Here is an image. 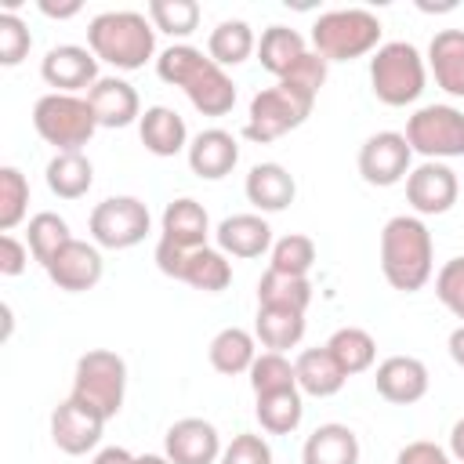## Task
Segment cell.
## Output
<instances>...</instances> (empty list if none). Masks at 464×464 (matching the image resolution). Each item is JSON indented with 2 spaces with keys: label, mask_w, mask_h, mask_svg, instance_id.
I'll return each instance as SVG.
<instances>
[{
  "label": "cell",
  "mask_w": 464,
  "mask_h": 464,
  "mask_svg": "<svg viewBox=\"0 0 464 464\" xmlns=\"http://www.w3.org/2000/svg\"><path fill=\"white\" fill-rule=\"evenodd\" d=\"M138 457L130 453V450H123V446H105V450H98L94 457H91V464H134Z\"/></svg>",
  "instance_id": "obj_48"
},
{
  "label": "cell",
  "mask_w": 464,
  "mask_h": 464,
  "mask_svg": "<svg viewBox=\"0 0 464 464\" xmlns=\"http://www.w3.org/2000/svg\"><path fill=\"white\" fill-rule=\"evenodd\" d=\"M160 236L170 239V243L181 246V250H199V246H207V236H210L207 207L196 203L192 196L170 199V203L163 207V218H160Z\"/></svg>",
  "instance_id": "obj_22"
},
{
  "label": "cell",
  "mask_w": 464,
  "mask_h": 464,
  "mask_svg": "<svg viewBox=\"0 0 464 464\" xmlns=\"http://www.w3.org/2000/svg\"><path fill=\"white\" fill-rule=\"evenodd\" d=\"M446 352H450V359L464 370V323L450 330V337H446Z\"/></svg>",
  "instance_id": "obj_50"
},
{
  "label": "cell",
  "mask_w": 464,
  "mask_h": 464,
  "mask_svg": "<svg viewBox=\"0 0 464 464\" xmlns=\"http://www.w3.org/2000/svg\"><path fill=\"white\" fill-rule=\"evenodd\" d=\"M435 297L442 301V308L450 315H457L464 323V254L460 257H450L439 276H435Z\"/></svg>",
  "instance_id": "obj_41"
},
{
  "label": "cell",
  "mask_w": 464,
  "mask_h": 464,
  "mask_svg": "<svg viewBox=\"0 0 464 464\" xmlns=\"http://www.w3.org/2000/svg\"><path fill=\"white\" fill-rule=\"evenodd\" d=\"M250 388L254 395H268V392H283V388H297V373L294 362L283 352H261L250 366Z\"/></svg>",
  "instance_id": "obj_40"
},
{
  "label": "cell",
  "mask_w": 464,
  "mask_h": 464,
  "mask_svg": "<svg viewBox=\"0 0 464 464\" xmlns=\"http://www.w3.org/2000/svg\"><path fill=\"white\" fill-rule=\"evenodd\" d=\"M254 51H257V36H254L250 22H243V18H225V22H218V25L210 29V36H207V54H210V62H218L221 69L243 65Z\"/></svg>",
  "instance_id": "obj_31"
},
{
  "label": "cell",
  "mask_w": 464,
  "mask_h": 464,
  "mask_svg": "<svg viewBox=\"0 0 464 464\" xmlns=\"http://www.w3.org/2000/svg\"><path fill=\"white\" fill-rule=\"evenodd\" d=\"M359 435L348 424H319L304 446H301V464H359Z\"/></svg>",
  "instance_id": "obj_26"
},
{
  "label": "cell",
  "mask_w": 464,
  "mask_h": 464,
  "mask_svg": "<svg viewBox=\"0 0 464 464\" xmlns=\"http://www.w3.org/2000/svg\"><path fill=\"white\" fill-rule=\"evenodd\" d=\"M47 279L65 290V294H87L102 283L105 276V261H102V246L98 243H87V239H69L47 265H44Z\"/></svg>",
  "instance_id": "obj_13"
},
{
  "label": "cell",
  "mask_w": 464,
  "mask_h": 464,
  "mask_svg": "<svg viewBox=\"0 0 464 464\" xmlns=\"http://www.w3.org/2000/svg\"><path fill=\"white\" fill-rule=\"evenodd\" d=\"M254 337L261 341L265 352H290L304 337V312L290 308H257L254 315Z\"/></svg>",
  "instance_id": "obj_32"
},
{
  "label": "cell",
  "mask_w": 464,
  "mask_h": 464,
  "mask_svg": "<svg viewBox=\"0 0 464 464\" xmlns=\"http://www.w3.org/2000/svg\"><path fill=\"white\" fill-rule=\"evenodd\" d=\"M315 265V243L301 232H286L272 243L268 250V268L286 272V276H308Z\"/></svg>",
  "instance_id": "obj_38"
},
{
  "label": "cell",
  "mask_w": 464,
  "mask_h": 464,
  "mask_svg": "<svg viewBox=\"0 0 464 464\" xmlns=\"http://www.w3.org/2000/svg\"><path fill=\"white\" fill-rule=\"evenodd\" d=\"M221 450L218 428L203 417H181L163 435V453L170 464H218Z\"/></svg>",
  "instance_id": "obj_15"
},
{
  "label": "cell",
  "mask_w": 464,
  "mask_h": 464,
  "mask_svg": "<svg viewBox=\"0 0 464 464\" xmlns=\"http://www.w3.org/2000/svg\"><path fill=\"white\" fill-rule=\"evenodd\" d=\"M435 268V243L417 214H395L381 228V272L392 290L417 294Z\"/></svg>",
  "instance_id": "obj_2"
},
{
  "label": "cell",
  "mask_w": 464,
  "mask_h": 464,
  "mask_svg": "<svg viewBox=\"0 0 464 464\" xmlns=\"http://www.w3.org/2000/svg\"><path fill=\"white\" fill-rule=\"evenodd\" d=\"M406 141L424 160H457L464 156V112L446 102L420 105L406 120Z\"/></svg>",
  "instance_id": "obj_10"
},
{
  "label": "cell",
  "mask_w": 464,
  "mask_h": 464,
  "mask_svg": "<svg viewBox=\"0 0 464 464\" xmlns=\"http://www.w3.org/2000/svg\"><path fill=\"white\" fill-rule=\"evenodd\" d=\"M188 170L203 181H221L239 163V141L225 127H207L188 141Z\"/></svg>",
  "instance_id": "obj_19"
},
{
  "label": "cell",
  "mask_w": 464,
  "mask_h": 464,
  "mask_svg": "<svg viewBox=\"0 0 464 464\" xmlns=\"http://www.w3.org/2000/svg\"><path fill=\"white\" fill-rule=\"evenodd\" d=\"M254 417L261 424V431L268 435H290L301 428L304 417V395L301 388H283V392H268V395H254Z\"/></svg>",
  "instance_id": "obj_30"
},
{
  "label": "cell",
  "mask_w": 464,
  "mask_h": 464,
  "mask_svg": "<svg viewBox=\"0 0 464 464\" xmlns=\"http://www.w3.org/2000/svg\"><path fill=\"white\" fill-rule=\"evenodd\" d=\"M69 239H72L69 221L62 214H54V210H40L25 225V246L33 254V261H40V265H47Z\"/></svg>",
  "instance_id": "obj_36"
},
{
  "label": "cell",
  "mask_w": 464,
  "mask_h": 464,
  "mask_svg": "<svg viewBox=\"0 0 464 464\" xmlns=\"http://www.w3.org/2000/svg\"><path fill=\"white\" fill-rule=\"evenodd\" d=\"M87 47L98 62L134 72L156 54V29L141 11H102L87 22Z\"/></svg>",
  "instance_id": "obj_3"
},
{
  "label": "cell",
  "mask_w": 464,
  "mask_h": 464,
  "mask_svg": "<svg viewBox=\"0 0 464 464\" xmlns=\"http://www.w3.org/2000/svg\"><path fill=\"white\" fill-rule=\"evenodd\" d=\"M138 134H141V145L145 152L167 160V156H178V152H188V127L185 120L167 109V105H149L138 120Z\"/></svg>",
  "instance_id": "obj_23"
},
{
  "label": "cell",
  "mask_w": 464,
  "mask_h": 464,
  "mask_svg": "<svg viewBox=\"0 0 464 464\" xmlns=\"http://www.w3.org/2000/svg\"><path fill=\"white\" fill-rule=\"evenodd\" d=\"M450 457H453L457 464H464V417L450 428Z\"/></svg>",
  "instance_id": "obj_51"
},
{
  "label": "cell",
  "mask_w": 464,
  "mask_h": 464,
  "mask_svg": "<svg viewBox=\"0 0 464 464\" xmlns=\"http://www.w3.org/2000/svg\"><path fill=\"white\" fill-rule=\"evenodd\" d=\"M134 464H170V460H167V453H141Z\"/></svg>",
  "instance_id": "obj_52"
},
{
  "label": "cell",
  "mask_w": 464,
  "mask_h": 464,
  "mask_svg": "<svg viewBox=\"0 0 464 464\" xmlns=\"http://www.w3.org/2000/svg\"><path fill=\"white\" fill-rule=\"evenodd\" d=\"M40 76L47 87H54L58 94H80L91 91L102 76H98V58L91 47L80 44H58L40 58Z\"/></svg>",
  "instance_id": "obj_14"
},
{
  "label": "cell",
  "mask_w": 464,
  "mask_h": 464,
  "mask_svg": "<svg viewBox=\"0 0 464 464\" xmlns=\"http://www.w3.org/2000/svg\"><path fill=\"white\" fill-rule=\"evenodd\" d=\"M254 54H257V62H261L265 72H272L276 80H283L308 54V44L290 25H268V29H261V40H257V51Z\"/></svg>",
  "instance_id": "obj_28"
},
{
  "label": "cell",
  "mask_w": 464,
  "mask_h": 464,
  "mask_svg": "<svg viewBox=\"0 0 464 464\" xmlns=\"http://www.w3.org/2000/svg\"><path fill=\"white\" fill-rule=\"evenodd\" d=\"M326 65L330 62H323L315 51H308L283 80H276V83H290V87H301V91H308V94H315L319 98V91H323V83H326Z\"/></svg>",
  "instance_id": "obj_44"
},
{
  "label": "cell",
  "mask_w": 464,
  "mask_h": 464,
  "mask_svg": "<svg viewBox=\"0 0 464 464\" xmlns=\"http://www.w3.org/2000/svg\"><path fill=\"white\" fill-rule=\"evenodd\" d=\"M25 265H29V246L14 232H4L0 236V276L14 279L25 272Z\"/></svg>",
  "instance_id": "obj_46"
},
{
  "label": "cell",
  "mask_w": 464,
  "mask_h": 464,
  "mask_svg": "<svg viewBox=\"0 0 464 464\" xmlns=\"http://www.w3.org/2000/svg\"><path fill=\"white\" fill-rule=\"evenodd\" d=\"M181 283H188L192 290H203V294H221V290H228V283H232L228 254H221L218 246L188 250V257H185V272H181Z\"/></svg>",
  "instance_id": "obj_34"
},
{
  "label": "cell",
  "mask_w": 464,
  "mask_h": 464,
  "mask_svg": "<svg viewBox=\"0 0 464 464\" xmlns=\"http://www.w3.org/2000/svg\"><path fill=\"white\" fill-rule=\"evenodd\" d=\"M373 384H377V395L384 402H395V406H413L428 395V366L417 359V355H388L377 362V373H373Z\"/></svg>",
  "instance_id": "obj_17"
},
{
  "label": "cell",
  "mask_w": 464,
  "mask_h": 464,
  "mask_svg": "<svg viewBox=\"0 0 464 464\" xmlns=\"http://www.w3.org/2000/svg\"><path fill=\"white\" fill-rule=\"evenodd\" d=\"M33 47L29 25L14 11H0V65H18Z\"/></svg>",
  "instance_id": "obj_42"
},
{
  "label": "cell",
  "mask_w": 464,
  "mask_h": 464,
  "mask_svg": "<svg viewBox=\"0 0 464 464\" xmlns=\"http://www.w3.org/2000/svg\"><path fill=\"white\" fill-rule=\"evenodd\" d=\"M395 464H457V460H453L450 450H442L439 442L417 439V442H406V446L395 453Z\"/></svg>",
  "instance_id": "obj_45"
},
{
  "label": "cell",
  "mask_w": 464,
  "mask_h": 464,
  "mask_svg": "<svg viewBox=\"0 0 464 464\" xmlns=\"http://www.w3.org/2000/svg\"><path fill=\"white\" fill-rule=\"evenodd\" d=\"M315 109V94L301 91V87H290V83H276V87H265L250 98V109H246V127L243 134L254 141V145H272L279 141L283 134L297 130Z\"/></svg>",
  "instance_id": "obj_8"
},
{
  "label": "cell",
  "mask_w": 464,
  "mask_h": 464,
  "mask_svg": "<svg viewBox=\"0 0 464 464\" xmlns=\"http://www.w3.org/2000/svg\"><path fill=\"white\" fill-rule=\"evenodd\" d=\"M199 4L196 0H152L149 4V22L156 33H167L174 40L185 44V36H192L199 29Z\"/></svg>",
  "instance_id": "obj_37"
},
{
  "label": "cell",
  "mask_w": 464,
  "mask_h": 464,
  "mask_svg": "<svg viewBox=\"0 0 464 464\" xmlns=\"http://www.w3.org/2000/svg\"><path fill=\"white\" fill-rule=\"evenodd\" d=\"M185 257H188V250H181V246H174L170 239H156V250H152V261H156V268L163 272V276H170V279H178L181 283V272H185Z\"/></svg>",
  "instance_id": "obj_47"
},
{
  "label": "cell",
  "mask_w": 464,
  "mask_h": 464,
  "mask_svg": "<svg viewBox=\"0 0 464 464\" xmlns=\"http://www.w3.org/2000/svg\"><path fill=\"white\" fill-rule=\"evenodd\" d=\"M102 428H105V420L94 410L80 406L76 399H62L51 413V442L69 457H83V453L98 450Z\"/></svg>",
  "instance_id": "obj_16"
},
{
  "label": "cell",
  "mask_w": 464,
  "mask_h": 464,
  "mask_svg": "<svg viewBox=\"0 0 464 464\" xmlns=\"http://www.w3.org/2000/svg\"><path fill=\"white\" fill-rule=\"evenodd\" d=\"M29 210V181L18 167H0V232H14Z\"/></svg>",
  "instance_id": "obj_39"
},
{
  "label": "cell",
  "mask_w": 464,
  "mask_h": 464,
  "mask_svg": "<svg viewBox=\"0 0 464 464\" xmlns=\"http://www.w3.org/2000/svg\"><path fill=\"white\" fill-rule=\"evenodd\" d=\"M218 464H272V446L265 435H254V431H239L232 435V442L221 450V460Z\"/></svg>",
  "instance_id": "obj_43"
},
{
  "label": "cell",
  "mask_w": 464,
  "mask_h": 464,
  "mask_svg": "<svg viewBox=\"0 0 464 464\" xmlns=\"http://www.w3.org/2000/svg\"><path fill=\"white\" fill-rule=\"evenodd\" d=\"M381 18L366 7H337L312 22V51L323 62H352L381 47Z\"/></svg>",
  "instance_id": "obj_4"
},
{
  "label": "cell",
  "mask_w": 464,
  "mask_h": 464,
  "mask_svg": "<svg viewBox=\"0 0 464 464\" xmlns=\"http://www.w3.org/2000/svg\"><path fill=\"white\" fill-rule=\"evenodd\" d=\"M87 102L94 109L98 127L120 130V127H130V123L141 120V98H138V91L123 76H102L87 91Z\"/></svg>",
  "instance_id": "obj_20"
},
{
  "label": "cell",
  "mask_w": 464,
  "mask_h": 464,
  "mask_svg": "<svg viewBox=\"0 0 464 464\" xmlns=\"http://www.w3.org/2000/svg\"><path fill=\"white\" fill-rule=\"evenodd\" d=\"M294 373H297L301 395H312V399H330V395H337V392L344 388V381H348L326 344H323V348H304V352H297Z\"/></svg>",
  "instance_id": "obj_25"
},
{
  "label": "cell",
  "mask_w": 464,
  "mask_h": 464,
  "mask_svg": "<svg viewBox=\"0 0 464 464\" xmlns=\"http://www.w3.org/2000/svg\"><path fill=\"white\" fill-rule=\"evenodd\" d=\"M243 192H246V203L257 210V214H279L294 203L297 196V181L294 174L283 167V163H254L246 181H243Z\"/></svg>",
  "instance_id": "obj_21"
},
{
  "label": "cell",
  "mask_w": 464,
  "mask_h": 464,
  "mask_svg": "<svg viewBox=\"0 0 464 464\" xmlns=\"http://www.w3.org/2000/svg\"><path fill=\"white\" fill-rule=\"evenodd\" d=\"M413 170V149L399 130H377L359 145V174L366 185L392 188Z\"/></svg>",
  "instance_id": "obj_11"
},
{
  "label": "cell",
  "mask_w": 464,
  "mask_h": 464,
  "mask_svg": "<svg viewBox=\"0 0 464 464\" xmlns=\"http://www.w3.org/2000/svg\"><path fill=\"white\" fill-rule=\"evenodd\" d=\"M457 196H460V181L450 163L424 160L406 178V203L413 207L417 218H439V214L453 210Z\"/></svg>",
  "instance_id": "obj_12"
},
{
  "label": "cell",
  "mask_w": 464,
  "mask_h": 464,
  "mask_svg": "<svg viewBox=\"0 0 464 464\" xmlns=\"http://www.w3.org/2000/svg\"><path fill=\"white\" fill-rule=\"evenodd\" d=\"M312 304V279L308 276H286L276 268H265L257 279V308H290L308 312Z\"/></svg>",
  "instance_id": "obj_33"
},
{
  "label": "cell",
  "mask_w": 464,
  "mask_h": 464,
  "mask_svg": "<svg viewBox=\"0 0 464 464\" xmlns=\"http://www.w3.org/2000/svg\"><path fill=\"white\" fill-rule=\"evenodd\" d=\"M149 228H152V214L138 196H109L94 203L87 218L91 243H98L102 250H130L149 236Z\"/></svg>",
  "instance_id": "obj_9"
},
{
  "label": "cell",
  "mask_w": 464,
  "mask_h": 464,
  "mask_svg": "<svg viewBox=\"0 0 464 464\" xmlns=\"http://www.w3.org/2000/svg\"><path fill=\"white\" fill-rule=\"evenodd\" d=\"M156 76L170 87H181L185 98L192 102L196 112L203 116H225L236 105V83L232 76L210 62V54H203L192 44H170L156 54Z\"/></svg>",
  "instance_id": "obj_1"
},
{
  "label": "cell",
  "mask_w": 464,
  "mask_h": 464,
  "mask_svg": "<svg viewBox=\"0 0 464 464\" xmlns=\"http://www.w3.org/2000/svg\"><path fill=\"white\" fill-rule=\"evenodd\" d=\"M44 181L58 199H83L94 185V163L87 152H54L47 160Z\"/></svg>",
  "instance_id": "obj_29"
},
{
  "label": "cell",
  "mask_w": 464,
  "mask_h": 464,
  "mask_svg": "<svg viewBox=\"0 0 464 464\" xmlns=\"http://www.w3.org/2000/svg\"><path fill=\"white\" fill-rule=\"evenodd\" d=\"M214 243H218L221 254L239 257V261H250V257L268 254L276 239H272V225L257 210H246V214H228L214 228Z\"/></svg>",
  "instance_id": "obj_18"
},
{
  "label": "cell",
  "mask_w": 464,
  "mask_h": 464,
  "mask_svg": "<svg viewBox=\"0 0 464 464\" xmlns=\"http://www.w3.org/2000/svg\"><path fill=\"white\" fill-rule=\"evenodd\" d=\"M36 7H40V14H47V18H72V14H80V11H83V4H80V0H69V4L40 0Z\"/></svg>",
  "instance_id": "obj_49"
},
{
  "label": "cell",
  "mask_w": 464,
  "mask_h": 464,
  "mask_svg": "<svg viewBox=\"0 0 464 464\" xmlns=\"http://www.w3.org/2000/svg\"><path fill=\"white\" fill-rule=\"evenodd\" d=\"M123 395H127V362H123V355H116L109 348H91L76 359L69 399L94 410L102 420H112L123 410Z\"/></svg>",
  "instance_id": "obj_6"
},
{
  "label": "cell",
  "mask_w": 464,
  "mask_h": 464,
  "mask_svg": "<svg viewBox=\"0 0 464 464\" xmlns=\"http://www.w3.org/2000/svg\"><path fill=\"white\" fill-rule=\"evenodd\" d=\"M326 348L337 359V366L344 370V377L366 373L373 366V359H377V341L362 326H341V330H334L330 341H326Z\"/></svg>",
  "instance_id": "obj_35"
},
{
  "label": "cell",
  "mask_w": 464,
  "mask_h": 464,
  "mask_svg": "<svg viewBox=\"0 0 464 464\" xmlns=\"http://www.w3.org/2000/svg\"><path fill=\"white\" fill-rule=\"evenodd\" d=\"M428 69L450 98H464V29H439L431 36Z\"/></svg>",
  "instance_id": "obj_24"
},
{
  "label": "cell",
  "mask_w": 464,
  "mask_h": 464,
  "mask_svg": "<svg viewBox=\"0 0 464 464\" xmlns=\"http://www.w3.org/2000/svg\"><path fill=\"white\" fill-rule=\"evenodd\" d=\"M33 127L47 145H54V152H83V145L98 130V120L87 94L47 91L33 105Z\"/></svg>",
  "instance_id": "obj_7"
},
{
  "label": "cell",
  "mask_w": 464,
  "mask_h": 464,
  "mask_svg": "<svg viewBox=\"0 0 464 464\" xmlns=\"http://www.w3.org/2000/svg\"><path fill=\"white\" fill-rule=\"evenodd\" d=\"M428 83V62L424 54L406 40H388L370 58V91L381 105L402 109L413 105L424 94Z\"/></svg>",
  "instance_id": "obj_5"
},
{
  "label": "cell",
  "mask_w": 464,
  "mask_h": 464,
  "mask_svg": "<svg viewBox=\"0 0 464 464\" xmlns=\"http://www.w3.org/2000/svg\"><path fill=\"white\" fill-rule=\"evenodd\" d=\"M207 359L218 373L225 377H239V373H250L254 359H257V337L243 326H225L210 337V348H207Z\"/></svg>",
  "instance_id": "obj_27"
}]
</instances>
